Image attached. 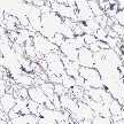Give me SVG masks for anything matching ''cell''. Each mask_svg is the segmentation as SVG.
<instances>
[{"label": "cell", "mask_w": 124, "mask_h": 124, "mask_svg": "<svg viewBox=\"0 0 124 124\" xmlns=\"http://www.w3.org/2000/svg\"><path fill=\"white\" fill-rule=\"evenodd\" d=\"M32 43H33V46H35L36 51H37V58H38V60L44 59L45 55L51 53V52L59 51L58 46H55L48 38H46L43 35H40L39 32H36L33 35Z\"/></svg>", "instance_id": "1"}, {"label": "cell", "mask_w": 124, "mask_h": 124, "mask_svg": "<svg viewBox=\"0 0 124 124\" xmlns=\"http://www.w3.org/2000/svg\"><path fill=\"white\" fill-rule=\"evenodd\" d=\"M94 36H95L97 40H99V41H106L107 37H108L107 28H99V29L94 32Z\"/></svg>", "instance_id": "13"}, {"label": "cell", "mask_w": 124, "mask_h": 124, "mask_svg": "<svg viewBox=\"0 0 124 124\" xmlns=\"http://www.w3.org/2000/svg\"><path fill=\"white\" fill-rule=\"evenodd\" d=\"M79 75L85 79V82L90 85V87L94 89H100L105 87L103 82L99 71L95 68H86V67H80L79 68Z\"/></svg>", "instance_id": "2"}, {"label": "cell", "mask_w": 124, "mask_h": 124, "mask_svg": "<svg viewBox=\"0 0 124 124\" xmlns=\"http://www.w3.org/2000/svg\"><path fill=\"white\" fill-rule=\"evenodd\" d=\"M15 103H16V98L14 97L13 93H6L0 98V107L7 114L14 108Z\"/></svg>", "instance_id": "6"}, {"label": "cell", "mask_w": 124, "mask_h": 124, "mask_svg": "<svg viewBox=\"0 0 124 124\" xmlns=\"http://www.w3.org/2000/svg\"><path fill=\"white\" fill-rule=\"evenodd\" d=\"M68 92H69V90H67L62 84H54V93H55L56 95L61 97V95L67 94Z\"/></svg>", "instance_id": "18"}, {"label": "cell", "mask_w": 124, "mask_h": 124, "mask_svg": "<svg viewBox=\"0 0 124 124\" xmlns=\"http://www.w3.org/2000/svg\"><path fill=\"white\" fill-rule=\"evenodd\" d=\"M91 51H92L93 53H97V52H99V51H101L100 49V47H99V45H98V43H94V44L90 45V46H87Z\"/></svg>", "instance_id": "27"}, {"label": "cell", "mask_w": 124, "mask_h": 124, "mask_svg": "<svg viewBox=\"0 0 124 124\" xmlns=\"http://www.w3.org/2000/svg\"><path fill=\"white\" fill-rule=\"evenodd\" d=\"M78 63L80 67H86V68H94V58H93V52L85 46L78 49Z\"/></svg>", "instance_id": "3"}, {"label": "cell", "mask_w": 124, "mask_h": 124, "mask_svg": "<svg viewBox=\"0 0 124 124\" xmlns=\"http://www.w3.org/2000/svg\"><path fill=\"white\" fill-rule=\"evenodd\" d=\"M38 64L40 66V68L43 69L44 71H47V69H48V63L46 62V60L45 59H40V60H38Z\"/></svg>", "instance_id": "25"}, {"label": "cell", "mask_w": 124, "mask_h": 124, "mask_svg": "<svg viewBox=\"0 0 124 124\" xmlns=\"http://www.w3.org/2000/svg\"><path fill=\"white\" fill-rule=\"evenodd\" d=\"M121 103H122V106H123V109H124V98L122 99V101H121Z\"/></svg>", "instance_id": "32"}, {"label": "cell", "mask_w": 124, "mask_h": 124, "mask_svg": "<svg viewBox=\"0 0 124 124\" xmlns=\"http://www.w3.org/2000/svg\"><path fill=\"white\" fill-rule=\"evenodd\" d=\"M75 82H76V85H77V86L83 87V86H84V83H85V79L80 75H78L77 77H75Z\"/></svg>", "instance_id": "26"}, {"label": "cell", "mask_w": 124, "mask_h": 124, "mask_svg": "<svg viewBox=\"0 0 124 124\" xmlns=\"http://www.w3.org/2000/svg\"><path fill=\"white\" fill-rule=\"evenodd\" d=\"M38 106H39V103L35 102L33 100H31V99H29V100H28V108H29L30 113L32 114V115L38 116V117H39V113H38Z\"/></svg>", "instance_id": "16"}, {"label": "cell", "mask_w": 124, "mask_h": 124, "mask_svg": "<svg viewBox=\"0 0 124 124\" xmlns=\"http://www.w3.org/2000/svg\"><path fill=\"white\" fill-rule=\"evenodd\" d=\"M6 93H7V83L2 77H0V98Z\"/></svg>", "instance_id": "22"}, {"label": "cell", "mask_w": 124, "mask_h": 124, "mask_svg": "<svg viewBox=\"0 0 124 124\" xmlns=\"http://www.w3.org/2000/svg\"><path fill=\"white\" fill-rule=\"evenodd\" d=\"M83 37H84V40H85V44H86V46H90V45H92V44H94V43H97V41H98L94 35H89V33H85V35H83Z\"/></svg>", "instance_id": "20"}, {"label": "cell", "mask_w": 124, "mask_h": 124, "mask_svg": "<svg viewBox=\"0 0 124 124\" xmlns=\"http://www.w3.org/2000/svg\"><path fill=\"white\" fill-rule=\"evenodd\" d=\"M40 89L44 91V93L46 94V97L48 98L49 100H52V98L55 95V93H54V84L49 83V82L43 83V84L40 85Z\"/></svg>", "instance_id": "8"}, {"label": "cell", "mask_w": 124, "mask_h": 124, "mask_svg": "<svg viewBox=\"0 0 124 124\" xmlns=\"http://www.w3.org/2000/svg\"><path fill=\"white\" fill-rule=\"evenodd\" d=\"M97 43H98V45H99L100 49H108L109 48V46H108V44H107L106 41H99V40H98Z\"/></svg>", "instance_id": "29"}, {"label": "cell", "mask_w": 124, "mask_h": 124, "mask_svg": "<svg viewBox=\"0 0 124 124\" xmlns=\"http://www.w3.org/2000/svg\"><path fill=\"white\" fill-rule=\"evenodd\" d=\"M68 40H69L70 44L77 49H80L82 47H85V46H86L83 36H75L74 38H70V39H68Z\"/></svg>", "instance_id": "10"}, {"label": "cell", "mask_w": 124, "mask_h": 124, "mask_svg": "<svg viewBox=\"0 0 124 124\" xmlns=\"http://www.w3.org/2000/svg\"><path fill=\"white\" fill-rule=\"evenodd\" d=\"M122 45H123V46H124V37H123V38H122Z\"/></svg>", "instance_id": "33"}, {"label": "cell", "mask_w": 124, "mask_h": 124, "mask_svg": "<svg viewBox=\"0 0 124 124\" xmlns=\"http://www.w3.org/2000/svg\"><path fill=\"white\" fill-rule=\"evenodd\" d=\"M61 84L66 87L67 90H71L74 86H76V82H75V78L74 77H71V76L67 75V74H63L61 76Z\"/></svg>", "instance_id": "9"}, {"label": "cell", "mask_w": 124, "mask_h": 124, "mask_svg": "<svg viewBox=\"0 0 124 124\" xmlns=\"http://www.w3.org/2000/svg\"><path fill=\"white\" fill-rule=\"evenodd\" d=\"M91 124H113V121L111 118L102 117L100 115H94V117L91 121Z\"/></svg>", "instance_id": "14"}, {"label": "cell", "mask_w": 124, "mask_h": 124, "mask_svg": "<svg viewBox=\"0 0 124 124\" xmlns=\"http://www.w3.org/2000/svg\"><path fill=\"white\" fill-rule=\"evenodd\" d=\"M33 77H35V75H30V74H27V72H23L18 77H16L14 80L20 86L29 89L31 86H33Z\"/></svg>", "instance_id": "7"}, {"label": "cell", "mask_w": 124, "mask_h": 124, "mask_svg": "<svg viewBox=\"0 0 124 124\" xmlns=\"http://www.w3.org/2000/svg\"><path fill=\"white\" fill-rule=\"evenodd\" d=\"M49 40H51V41H52V43H53L55 46L60 47V46L63 44V41L66 40V38L63 37V35H62V33H60V32H56V33H55V35H54Z\"/></svg>", "instance_id": "15"}, {"label": "cell", "mask_w": 124, "mask_h": 124, "mask_svg": "<svg viewBox=\"0 0 124 124\" xmlns=\"http://www.w3.org/2000/svg\"><path fill=\"white\" fill-rule=\"evenodd\" d=\"M59 32L62 33L66 39H70V38H74V37H75V33H74L72 28L69 27V25H67L66 23H62V25H61V28H60V31H59Z\"/></svg>", "instance_id": "11"}, {"label": "cell", "mask_w": 124, "mask_h": 124, "mask_svg": "<svg viewBox=\"0 0 124 124\" xmlns=\"http://www.w3.org/2000/svg\"><path fill=\"white\" fill-rule=\"evenodd\" d=\"M51 1H54V2H58V4H66L67 0H51Z\"/></svg>", "instance_id": "31"}, {"label": "cell", "mask_w": 124, "mask_h": 124, "mask_svg": "<svg viewBox=\"0 0 124 124\" xmlns=\"http://www.w3.org/2000/svg\"><path fill=\"white\" fill-rule=\"evenodd\" d=\"M59 51L62 55H64L70 61H78V49L75 48L68 39L63 41V44L59 47Z\"/></svg>", "instance_id": "4"}, {"label": "cell", "mask_w": 124, "mask_h": 124, "mask_svg": "<svg viewBox=\"0 0 124 124\" xmlns=\"http://www.w3.org/2000/svg\"><path fill=\"white\" fill-rule=\"evenodd\" d=\"M44 1H48V0H44Z\"/></svg>", "instance_id": "35"}, {"label": "cell", "mask_w": 124, "mask_h": 124, "mask_svg": "<svg viewBox=\"0 0 124 124\" xmlns=\"http://www.w3.org/2000/svg\"><path fill=\"white\" fill-rule=\"evenodd\" d=\"M29 92V99L33 100L35 102L39 103V105H44L45 102L48 100V98L46 97V94L44 93V91L40 89V86H31L28 89Z\"/></svg>", "instance_id": "5"}, {"label": "cell", "mask_w": 124, "mask_h": 124, "mask_svg": "<svg viewBox=\"0 0 124 124\" xmlns=\"http://www.w3.org/2000/svg\"><path fill=\"white\" fill-rule=\"evenodd\" d=\"M123 87H124V79H123Z\"/></svg>", "instance_id": "34"}, {"label": "cell", "mask_w": 124, "mask_h": 124, "mask_svg": "<svg viewBox=\"0 0 124 124\" xmlns=\"http://www.w3.org/2000/svg\"><path fill=\"white\" fill-rule=\"evenodd\" d=\"M45 2L46 1H44V0H32V5L33 6H36V7H41V6H44Z\"/></svg>", "instance_id": "28"}, {"label": "cell", "mask_w": 124, "mask_h": 124, "mask_svg": "<svg viewBox=\"0 0 124 124\" xmlns=\"http://www.w3.org/2000/svg\"><path fill=\"white\" fill-rule=\"evenodd\" d=\"M110 28L113 29V31H115L116 33L120 36L121 38L124 37V27L122 24H120V23H117V22H114V24H113Z\"/></svg>", "instance_id": "19"}, {"label": "cell", "mask_w": 124, "mask_h": 124, "mask_svg": "<svg viewBox=\"0 0 124 124\" xmlns=\"http://www.w3.org/2000/svg\"><path fill=\"white\" fill-rule=\"evenodd\" d=\"M52 103H53V106L54 108L56 109V110H62V106H61V100H60V97L59 95H54L53 98H52Z\"/></svg>", "instance_id": "21"}, {"label": "cell", "mask_w": 124, "mask_h": 124, "mask_svg": "<svg viewBox=\"0 0 124 124\" xmlns=\"http://www.w3.org/2000/svg\"><path fill=\"white\" fill-rule=\"evenodd\" d=\"M115 22L120 23V24H122L124 27V10L123 9H120L117 12V14H116V16H115Z\"/></svg>", "instance_id": "23"}, {"label": "cell", "mask_w": 124, "mask_h": 124, "mask_svg": "<svg viewBox=\"0 0 124 124\" xmlns=\"http://www.w3.org/2000/svg\"><path fill=\"white\" fill-rule=\"evenodd\" d=\"M89 6H90V8H91V10H92V13L94 16H99V15L105 14V12L100 8L98 0H89Z\"/></svg>", "instance_id": "12"}, {"label": "cell", "mask_w": 124, "mask_h": 124, "mask_svg": "<svg viewBox=\"0 0 124 124\" xmlns=\"http://www.w3.org/2000/svg\"><path fill=\"white\" fill-rule=\"evenodd\" d=\"M116 4L120 9H124V0H116Z\"/></svg>", "instance_id": "30"}, {"label": "cell", "mask_w": 124, "mask_h": 124, "mask_svg": "<svg viewBox=\"0 0 124 124\" xmlns=\"http://www.w3.org/2000/svg\"><path fill=\"white\" fill-rule=\"evenodd\" d=\"M8 37H9V40H10L12 43H14L15 40L17 39V37H18V31L17 30L9 31V32H8Z\"/></svg>", "instance_id": "24"}, {"label": "cell", "mask_w": 124, "mask_h": 124, "mask_svg": "<svg viewBox=\"0 0 124 124\" xmlns=\"http://www.w3.org/2000/svg\"><path fill=\"white\" fill-rule=\"evenodd\" d=\"M84 23H85V25L89 28L90 30L93 32V33H94V32H95V31L99 29V28H100L99 23L95 21V18H94V17L91 18V20H87V21H86V22H84Z\"/></svg>", "instance_id": "17"}]
</instances>
